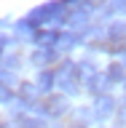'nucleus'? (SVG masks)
I'll use <instances>...</instances> for the list:
<instances>
[{
	"label": "nucleus",
	"instance_id": "9b49d317",
	"mask_svg": "<svg viewBox=\"0 0 126 128\" xmlns=\"http://www.w3.org/2000/svg\"><path fill=\"white\" fill-rule=\"evenodd\" d=\"M19 128H43V123L35 118H22L19 120Z\"/></svg>",
	"mask_w": 126,
	"mask_h": 128
},
{
	"label": "nucleus",
	"instance_id": "1a4fd4ad",
	"mask_svg": "<svg viewBox=\"0 0 126 128\" xmlns=\"http://www.w3.org/2000/svg\"><path fill=\"white\" fill-rule=\"evenodd\" d=\"M107 78L115 80V83H123L126 80V70H123V62H113L110 70H107Z\"/></svg>",
	"mask_w": 126,
	"mask_h": 128
},
{
	"label": "nucleus",
	"instance_id": "f8f14e48",
	"mask_svg": "<svg viewBox=\"0 0 126 128\" xmlns=\"http://www.w3.org/2000/svg\"><path fill=\"white\" fill-rule=\"evenodd\" d=\"M11 83H14V75L6 72V70H0V88H8Z\"/></svg>",
	"mask_w": 126,
	"mask_h": 128
},
{
	"label": "nucleus",
	"instance_id": "f257e3e1",
	"mask_svg": "<svg viewBox=\"0 0 126 128\" xmlns=\"http://www.w3.org/2000/svg\"><path fill=\"white\" fill-rule=\"evenodd\" d=\"M56 80H59V86L64 88V94H78V64H72V62H64L62 64V70L56 72Z\"/></svg>",
	"mask_w": 126,
	"mask_h": 128
},
{
	"label": "nucleus",
	"instance_id": "20e7f679",
	"mask_svg": "<svg viewBox=\"0 0 126 128\" xmlns=\"http://www.w3.org/2000/svg\"><path fill=\"white\" fill-rule=\"evenodd\" d=\"M19 104H24V107H32V104H38V96H40V91H38V86L35 83H19Z\"/></svg>",
	"mask_w": 126,
	"mask_h": 128
},
{
	"label": "nucleus",
	"instance_id": "9d476101",
	"mask_svg": "<svg viewBox=\"0 0 126 128\" xmlns=\"http://www.w3.org/2000/svg\"><path fill=\"white\" fill-rule=\"evenodd\" d=\"M56 46L62 48V51H70V48L78 46V38H75V35H59V43H56Z\"/></svg>",
	"mask_w": 126,
	"mask_h": 128
},
{
	"label": "nucleus",
	"instance_id": "7ed1b4c3",
	"mask_svg": "<svg viewBox=\"0 0 126 128\" xmlns=\"http://www.w3.org/2000/svg\"><path fill=\"white\" fill-rule=\"evenodd\" d=\"M43 112L51 115V118H59L67 112V96H48L46 104H43Z\"/></svg>",
	"mask_w": 126,
	"mask_h": 128
},
{
	"label": "nucleus",
	"instance_id": "39448f33",
	"mask_svg": "<svg viewBox=\"0 0 126 128\" xmlns=\"http://www.w3.org/2000/svg\"><path fill=\"white\" fill-rule=\"evenodd\" d=\"M35 43L43 46V48H48V46H54V43H59V32H54V30H38V32H35Z\"/></svg>",
	"mask_w": 126,
	"mask_h": 128
},
{
	"label": "nucleus",
	"instance_id": "423d86ee",
	"mask_svg": "<svg viewBox=\"0 0 126 128\" xmlns=\"http://www.w3.org/2000/svg\"><path fill=\"white\" fill-rule=\"evenodd\" d=\"M107 40H113V43H126V22H115L107 30Z\"/></svg>",
	"mask_w": 126,
	"mask_h": 128
},
{
	"label": "nucleus",
	"instance_id": "a211bd4d",
	"mask_svg": "<svg viewBox=\"0 0 126 128\" xmlns=\"http://www.w3.org/2000/svg\"><path fill=\"white\" fill-rule=\"evenodd\" d=\"M72 128H83V126H72Z\"/></svg>",
	"mask_w": 126,
	"mask_h": 128
},
{
	"label": "nucleus",
	"instance_id": "ddd939ff",
	"mask_svg": "<svg viewBox=\"0 0 126 128\" xmlns=\"http://www.w3.org/2000/svg\"><path fill=\"white\" fill-rule=\"evenodd\" d=\"M110 11H115V14H126V3H113Z\"/></svg>",
	"mask_w": 126,
	"mask_h": 128
},
{
	"label": "nucleus",
	"instance_id": "0eeeda50",
	"mask_svg": "<svg viewBox=\"0 0 126 128\" xmlns=\"http://www.w3.org/2000/svg\"><path fill=\"white\" fill-rule=\"evenodd\" d=\"M51 59H54V51H51V48H40V51L32 54L30 62L35 64V67H46V64H51Z\"/></svg>",
	"mask_w": 126,
	"mask_h": 128
},
{
	"label": "nucleus",
	"instance_id": "4468645a",
	"mask_svg": "<svg viewBox=\"0 0 126 128\" xmlns=\"http://www.w3.org/2000/svg\"><path fill=\"white\" fill-rule=\"evenodd\" d=\"M8 99H11V91L8 88H0V102H8Z\"/></svg>",
	"mask_w": 126,
	"mask_h": 128
},
{
	"label": "nucleus",
	"instance_id": "f03ea898",
	"mask_svg": "<svg viewBox=\"0 0 126 128\" xmlns=\"http://www.w3.org/2000/svg\"><path fill=\"white\" fill-rule=\"evenodd\" d=\"M113 112H115V99H113L110 94L97 96V102H94V115H97V118L105 120V118H110Z\"/></svg>",
	"mask_w": 126,
	"mask_h": 128
},
{
	"label": "nucleus",
	"instance_id": "6e6552de",
	"mask_svg": "<svg viewBox=\"0 0 126 128\" xmlns=\"http://www.w3.org/2000/svg\"><path fill=\"white\" fill-rule=\"evenodd\" d=\"M54 80H56V75H51V72H40V75H38V80H35V86H38V91H40V94H46V91H51Z\"/></svg>",
	"mask_w": 126,
	"mask_h": 128
},
{
	"label": "nucleus",
	"instance_id": "f3484780",
	"mask_svg": "<svg viewBox=\"0 0 126 128\" xmlns=\"http://www.w3.org/2000/svg\"><path fill=\"white\" fill-rule=\"evenodd\" d=\"M123 91H126V80H123Z\"/></svg>",
	"mask_w": 126,
	"mask_h": 128
},
{
	"label": "nucleus",
	"instance_id": "dca6fc26",
	"mask_svg": "<svg viewBox=\"0 0 126 128\" xmlns=\"http://www.w3.org/2000/svg\"><path fill=\"white\" fill-rule=\"evenodd\" d=\"M8 46V38H6V35H0V54H3V48H6Z\"/></svg>",
	"mask_w": 126,
	"mask_h": 128
},
{
	"label": "nucleus",
	"instance_id": "2eb2a0df",
	"mask_svg": "<svg viewBox=\"0 0 126 128\" xmlns=\"http://www.w3.org/2000/svg\"><path fill=\"white\" fill-rule=\"evenodd\" d=\"M118 118H121V123H126V102L121 104V110H118Z\"/></svg>",
	"mask_w": 126,
	"mask_h": 128
}]
</instances>
